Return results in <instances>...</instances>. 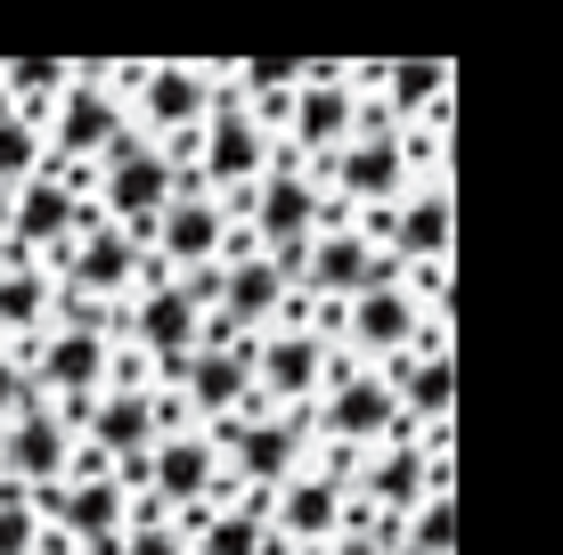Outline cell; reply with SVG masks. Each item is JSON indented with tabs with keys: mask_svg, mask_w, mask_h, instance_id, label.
I'll return each mask as SVG.
<instances>
[{
	"mask_svg": "<svg viewBox=\"0 0 563 555\" xmlns=\"http://www.w3.org/2000/svg\"><path fill=\"white\" fill-rule=\"evenodd\" d=\"M114 90H123L131 131L155 140L172 164L188 171V140L205 131L212 99H221V74H212V66H188V57H131V66H114Z\"/></svg>",
	"mask_w": 563,
	"mask_h": 555,
	"instance_id": "6da1fadb",
	"label": "cell"
},
{
	"mask_svg": "<svg viewBox=\"0 0 563 555\" xmlns=\"http://www.w3.org/2000/svg\"><path fill=\"white\" fill-rule=\"evenodd\" d=\"M205 442L221 449V474L245 490V499H269L286 474L310 457V409H269V400H245V409L212 417Z\"/></svg>",
	"mask_w": 563,
	"mask_h": 555,
	"instance_id": "7a4b0ae2",
	"label": "cell"
},
{
	"mask_svg": "<svg viewBox=\"0 0 563 555\" xmlns=\"http://www.w3.org/2000/svg\"><path fill=\"white\" fill-rule=\"evenodd\" d=\"M319 188H327V204H343L352 221H367V213H393V204L417 188L409 140H400V131L376 114V99H367V114H360V131H352V140H343L335 156L319 164Z\"/></svg>",
	"mask_w": 563,
	"mask_h": 555,
	"instance_id": "3957f363",
	"label": "cell"
},
{
	"mask_svg": "<svg viewBox=\"0 0 563 555\" xmlns=\"http://www.w3.org/2000/svg\"><path fill=\"white\" fill-rule=\"evenodd\" d=\"M262 514H269V540H286L295 555H319L343 523H352V457L310 442V457L262 499Z\"/></svg>",
	"mask_w": 563,
	"mask_h": 555,
	"instance_id": "277c9868",
	"label": "cell"
},
{
	"mask_svg": "<svg viewBox=\"0 0 563 555\" xmlns=\"http://www.w3.org/2000/svg\"><path fill=\"white\" fill-rule=\"evenodd\" d=\"M123 131H131V114H123V90H114V66H107V57H82L74 90L49 107V123H42V164L90 171Z\"/></svg>",
	"mask_w": 563,
	"mask_h": 555,
	"instance_id": "5b68a950",
	"label": "cell"
},
{
	"mask_svg": "<svg viewBox=\"0 0 563 555\" xmlns=\"http://www.w3.org/2000/svg\"><path fill=\"white\" fill-rule=\"evenodd\" d=\"M450 311H433V302L417 295V278L400 270V278H384V286H367V295H352L335 311V352L352 359V368H384V359H400L424 328H441Z\"/></svg>",
	"mask_w": 563,
	"mask_h": 555,
	"instance_id": "8992f818",
	"label": "cell"
},
{
	"mask_svg": "<svg viewBox=\"0 0 563 555\" xmlns=\"http://www.w3.org/2000/svg\"><path fill=\"white\" fill-rule=\"evenodd\" d=\"M188 171L164 156L155 140H140V131H123V140L107 147L99 164L82 171V188H90V204L114 221V229H131V237H147V221L172 204V188H180Z\"/></svg>",
	"mask_w": 563,
	"mask_h": 555,
	"instance_id": "52a82bcc",
	"label": "cell"
},
{
	"mask_svg": "<svg viewBox=\"0 0 563 555\" xmlns=\"http://www.w3.org/2000/svg\"><path fill=\"white\" fill-rule=\"evenodd\" d=\"M360 114H367V99L352 90V74L327 66V57H310L302 82H295V99L278 107V147H286L295 164L319 171V164H327V156H335V147L360 131Z\"/></svg>",
	"mask_w": 563,
	"mask_h": 555,
	"instance_id": "ba28073f",
	"label": "cell"
},
{
	"mask_svg": "<svg viewBox=\"0 0 563 555\" xmlns=\"http://www.w3.org/2000/svg\"><path fill=\"white\" fill-rule=\"evenodd\" d=\"M269 156H278V131L221 90L212 114H205V131L188 140V180H197L205 197H238V188H254L269 171Z\"/></svg>",
	"mask_w": 563,
	"mask_h": 555,
	"instance_id": "9c48e42d",
	"label": "cell"
},
{
	"mask_svg": "<svg viewBox=\"0 0 563 555\" xmlns=\"http://www.w3.org/2000/svg\"><path fill=\"white\" fill-rule=\"evenodd\" d=\"M82 204H90V188H82V171H57L42 164L16 197H0V237H9V254L16 262H49L74 245V221H82Z\"/></svg>",
	"mask_w": 563,
	"mask_h": 555,
	"instance_id": "30bf717a",
	"label": "cell"
},
{
	"mask_svg": "<svg viewBox=\"0 0 563 555\" xmlns=\"http://www.w3.org/2000/svg\"><path fill=\"white\" fill-rule=\"evenodd\" d=\"M393 433H409V417H400V400H393V385H384L376 368H352V359H343V376L310 400V442L319 449L360 457V449L393 442Z\"/></svg>",
	"mask_w": 563,
	"mask_h": 555,
	"instance_id": "8fae6325",
	"label": "cell"
},
{
	"mask_svg": "<svg viewBox=\"0 0 563 555\" xmlns=\"http://www.w3.org/2000/svg\"><path fill=\"white\" fill-rule=\"evenodd\" d=\"M400 278V262L384 254L376 237H367L360 221H327L319 237L302 245V270H295V295L319 302V311H343L352 295H367V286Z\"/></svg>",
	"mask_w": 563,
	"mask_h": 555,
	"instance_id": "7c38bea8",
	"label": "cell"
},
{
	"mask_svg": "<svg viewBox=\"0 0 563 555\" xmlns=\"http://www.w3.org/2000/svg\"><path fill=\"white\" fill-rule=\"evenodd\" d=\"M400 270H450L457 262V188L450 180H417L393 213H367L360 221Z\"/></svg>",
	"mask_w": 563,
	"mask_h": 555,
	"instance_id": "4fadbf2b",
	"label": "cell"
},
{
	"mask_svg": "<svg viewBox=\"0 0 563 555\" xmlns=\"http://www.w3.org/2000/svg\"><path fill=\"white\" fill-rule=\"evenodd\" d=\"M147 254L164 262L172 278H180V270H212V262L245 254V229H229L221 197H205L197 180H180V188H172V204L147 221Z\"/></svg>",
	"mask_w": 563,
	"mask_h": 555,
	"instance_id": "5bb4252c",
	"label": "cell"
},
{
	"mask_svg": "<svg viewBox=\"0 0 563 555\" xmlns=\"http://www.w3.org/2000/svg\"><path fill=\"white\" fill-rule=\"evenodd\" d=\"M335 376H343L335 335H319V328H269V335H254V400H269V409H310Z\"/></svg>",
	"mask_w": 563,
	"mask_h": 555,
	"instance_id": "9a60e30c",
	"label": "cell"
},
{
	"mask_svg": "<svg viewBox=\"0 0 563 555\" xmlns=\"http://www.w3.org/2000/svg\"><path fill=\"white\" fill-rule=\"evenodd\" d=\"M384 385H393L400 400V417H409V433H441L450 425V409H457V352H450V319L441 328H424L400 359H384Z\"/></svg>",
	"mask_w": 563,
	"mask_h": 555,
	"instance_id": "2e32d148",
	"label": "cell"
},
{
	"mask_svg": "<svg viewBox=\"0 0 563 555\" xmlns=\"http://www.w3.org/2000/svg\"><path fill=\"white\" fill-rule=\"evenodd\" d=\"M16 359H25L33 392L57 400V409H74V400H90L114 376V335H74V328H42L33 343H9Z\"/></svg>",
	"mask_w": 563,
	"mask_h": 555,
	"instance_id": "e0dca14e",
	"label": "cell"
},
{
	"mask_svg": "<svg viewBox=\"0 0 563 555\" xmlns=\"http://www.w3.org/2000/svg\"><path fill=\"white\" fill-rule=\"evenodd\" d=\"M66 466H74V425L49 400H33V409H16L9 425H0V482L49 490V482H66Z\"/></svg>",
	"mask_w": 563,
	"mask_h": 555,
	"instance_id": "ac0fdd59",
	"label": "cell"
},
{
	"mask_svg": "<svg viewBox=\"0 0 563 555\" xmlns=\"http://www.w3.org/2000/svg\"><path fill=\"white\" fill-rule=\"evenodd\" d=\"M286 302H295V286L269 270V254L245 245V254L221 262V311H212V319H229L238 335H269V328L286 319Z\"/></svg>",
	"mask_w": 563,
	"mask_h": 555,
	"instance_id": "d6986e66",
	"label": "cell"
},
{
	"mask_svg": "<svg viewBox=\"0 0 563 555\" xmlns=\"http://www.w3.org/2000/svg\"><path fill=\"white\" fill-rule=\"evenodd\" d=\"M49 295H57V278L42 270V262H0V343H33L49 328Z\"/></svg>",
	"mask_w": 563,
	"mask_h": 555,
	"instance_id": "ffe728a7",
	"label": "cell"
},
{
	"mask_svg": "<svg viewBox=\"0 0 563 555\" xmlns=\"http://www.w3.org/2000/svg\"><path fill=\"white\" fill-rule=\"evenodd\" d=\"M33 171H42V123H25V114L0 99V197H16Z\"/></svg>",
	"mask_w": 563,
	"mask_h": 555,
	"instance_id": "44dd1931",
	"label": "cell"
},
{
	"mask_svg": "<svg viewBox=\"0 0 563 555\" xmlns=\"http://www.w3.org/2000/svg\"><path fill=\"white\" fill-rule=\"evenodd\" d=\"M42 547V514H33V490L0 482V555H33Z\"/></svg>",
	"mask_w": 563,
	"mask_h": 555,
	"instance_id": "7402d4cb",
	"label": "cell"
},
{
	"mask_svg": "<svg viewBox=\"0 0 563 555\" xmlns=\"http://www.w3.org/2000/svg\"><path fill=\"white\" fill-rule=\"evenodd\" d=\"M123 555H188V540L164 523V514H131V531H123Z\"/></svg>",
	"mask_w": 563,
	"mask_h": 555,
	"instance_id": "603a6c76",
	"label": "cell"
},
{
	"mask_svg": "<svg viewBox=\"0 0 563 555\" xmlns=\"http://www.w3.org/2000/svg\"><path fill=\"white\" fill-rule=\"evenodd\" d=\"M33 400H42V392H33V376H25V359H16V352H9V343H0V425H9V417H16V409H33Z\"/></svg>",
	"mask_w": 563,
	"mask_h": 555,
	"instance_id": "cb8c5ba5",
	"label": "cell"
},
{
	"mask_svg": "<svg viewBox=\"0 0 563 555\" xmlns=\"http://www.w3.org/2000/svg\"><path fill=\"white\" fill-rule=\"evenodd\" d=\"M33 555H74L66 540H57V531H42V547H33Z\"/></svg>",
	"mask_w": 563,
	"mask_h": 555,
	"instance_id": "d4e9b609",
	"label": "cell"
}]
</instances>
